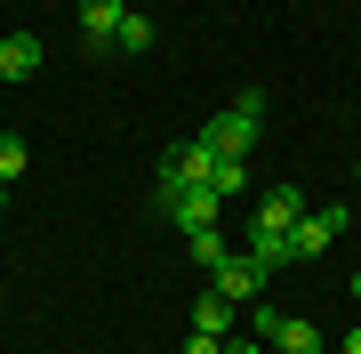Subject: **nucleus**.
Segmentation results:
<instances>
[{
  "mask_svg": "<svg viewBox=\"0 0 361 354\" xmlns=\"http://www.w3.org/2000/svg\"><path fill=\"white\" fill-rule=\"evenodd\" d=\"M337 225H345V210H305L297 234H289V249H297V258H322V249L337 242Z\"/></svg>",
  "mask_w": 361,
  "mask_h": 354,
  "instance_id": "obj_7",
  "label": "nucleus"
},
{
  "mask_svg": "<svg viewBox=\"0 0 361 354\" xmlns=\"http://www.w3.org/2000/svg\"><path fill=\"white\" fill-rule=\"evenodd\" d=\"M225 354H265V346H257V338H233V346H225Z\"/></svg>",
  "mask_w": 361,
  "mask_h": 354,
  "instance_id": "obj_15",
  "label": "nucleus"
},
{
  "mask_svg": "<svg viewBox=\"0 0 361 354\" xmlns=\"http://www.w3.org/2000/svg\"><path fill=\"white\" fill-rule=\"evenodd\" d=\"M257 338L273 354H322V330H313L305 314H281V306H257Z\"/></svg>",
  "mask_w": 361,
  "mask_h": 354,
  "instance_id": "obj_2",
  "label": "nucleus"
},
{
  "mask_svg": "<svg viewBox=\"0 0 361 354\" xmlns=\"http://www.w3.org/2000/svg\"><path fill=\"white\" fill-rule=\"evenodd\" d=\"M40 73V33H8L0 40V81H32Z\"/></svg>",
  "mask_w": 361,
  "mask_h": 354,
  "instance_id": "obj_9",
  "label": "nucleus"
},
{
  "mask_svg": "<svg viewBox=\"0 0 361 354\" xmlns=\"http://www.w3.org/2000/svg\"><path fill=\"white\" fill-rule=\"evenodd\" d=\"M345 354H361V322H353V330H345Z\"/></svg>",
  "mask_w": 361,
  "mask_h": 354,
  "instance_id": "obj_16",
  "label": "nucleus"
},
{
  "mask_svg": "<svg viewBox=\"0 0 361 354\" xmlns=\"http://www.w3.org/2000/svg\"><path fill=\"white\" fill-rule=\"evenodd\" d=\"M209 282H217V290H225L233 306H241V298H257V290H265V266L249 258V249H233V258H225V266H217Z\"/></svg>",
  "mask_w": 361,
  "mask_h": 354,
  "instance_id": "obj_6",
  "label": "nucleus"
},
{
  "mask_svg": "<svg viewBox=\"0 0 361 354\" xmlns=\"http://www.w3.org/2000/svg\"><path fill=\"white\" fill-rule=\"evenodd\" d=\"M185 354H225V338H209V330H193V338H185Z\"/></svg>",
  "mask_w": 361,
  "mask_h": 354,
  "instance_id": "obj_14",
  "label": "nucleus"
},
{
  "mask_svg": "<svg viewBox=\"0 0 361 354\" xmlns=\"http://www.w3.org/2000/svg\"><path fill=\"white\" fill-rule=\"evenodd\" d=\"M257 121H265V97L249 89L233 113H217V121L201 129V145H209V153H233V161H249V145H257Z\"/></svg>",
  "mask_w": 361,
  "mask_h": 354,
  "instance_id": "obj_1",
  "label": "nucleus"
},
{
  "mask_svg": "<svg viewBox=\"0 0 361 354\" xmlns=\"http://www.w3.org/2000/svg\"><path fill=\"white\" fill-rule=\"evenodd\" d=\"M0 210H8V185H0Z\"/></svg>",
  "mask_w": 361,
  "mask_h": 354,
  "instance_id": "obj_17",
  "label": "nucleus"
},
{
  "mask_svg": "<svg viewBox=\"0 0 361 354\" xmlns=\"http://www.w3.org/2000/svg\"><path fill=\"white\" fill-rule=\"evenodd\" d=\"M161 210H169V225H185V234H201V225H217L225 194H217V185H185V194H161Z\"/></svg>",
  "mask_w": 361,
  "mask_h": 354,
  "instance_id": "obj_4",
  "label": "nucleus"
},
{
  "mask_svg": "<svg viewBox=\"0 0 361 354\" xmlns=\"http://www.w3.org/2000/svg\"><path fill=\"white\" fill-rule=\"evenodd\" d=\"M25 137H16V129H0V185H16V177H25Z\"/></svg>",
  "mask_w": 361,
  "mask_h": 354,
  "instance_id": "obj_12",
  "label": "nucleus"
},
{
  "mask_svg": "<svg viewBox=\"0 0 361 354\" xmlns=\"http://www.w3.org/2000/svg\"><path fill=\"white\" fill-rule=\"evenodd\" d=\"M145 49H153V16H121V40H113V57H145Z\"/></svg>",
  "mask_w": 361,
  "mask_h": 354,
  "instance_id": "obj_11",
  "label": "nucleus"
},
{
  "mask_svg": "<svg viewBox=\"0 0 361 354\" xmlns=\"http://www.w3.org/2000/svg\"><path fill=\"white\" fill-rule=\"evenodd\" d=\"M353 298H361V274H353Z\"/></svg>",
  "mask_w": 361,
  "mask_h": 354,
  "instance_id": "obj_18",
  "label": "nucleus"
},
{
  "mask_svg": "<svg viewBox=\"0 0 361 354\" xmlns=\"http://www.w3.org/2000/svg\"><path fill=\"white\" fill-rule=\"evenodd\" d=\"M297 218H305V194H297V185H273L249 225H257V234H297Z\"/></svg>",
  "mask_w": 361,
  "mask_h": 354,
  "instance_id": "obj_5",
  "label": "nucleus"
},
{
  "mask_svg": "<svg viewBox=\"0 0 361 354\" xmlns=\"http://www.w3.org/2000/svg\"><path fill=\"white\" fill-rule=\"evenodd\" d=\"M209 177H217V153H209L201 137L169 145V161H161V194H185V185H209Z\"/></svg>",
  "mask_w": 361,
  "mask_h": 354,
  "instance_id": "obj_3",
  "label": "nucleus"
},
{
  "mask_svg": "<svg viewBox=\"0 0 361 354\" xmlns=\"http://www.w3.org/2000/svg\"><path fill=\"white\" fill-rule=\"evenodd\" d=\"M193 330H209V338H225V330H233V298H225L217 282H209L201 298H193Z\"/></svg>",
  "mask_w": 361,
  "mask_h": 354,
  "instance_id": "obj_10",
  "label": "nucleus"
},
{
  "mask_svg": "<svg viewBox=\"0 0 361 354\" xmlns=\"http://www.w3.org/2000/svg\"><path fill=\"white\" fill-rule=\"evenodd\" d=\"M193 258H201V266H209V274H217V266H225V258H233V242H225V234H217V225H201V234H193Z\"/></svg>",
  "mask_w": 361,
  "mask_h": 354,
  "instance_id": "obj_13",
  "label": "nucleus"
},
{
  "mask_svg": "<svg viewBox=\"0 0 361 354\" xmlns=\"http://www.w3.org/2000/svg\"><path fill=\"white\" fill-rule=\"evenodd\" d=\"M121 16H129L121 0H80V33H89V49H97V57L121 40Z\"/></svg>",
  "mask_w": 361,
  "mask_h": 354,
  "instance_id": "obj_8",
  "label": "nucleus"
}]
</instances>
